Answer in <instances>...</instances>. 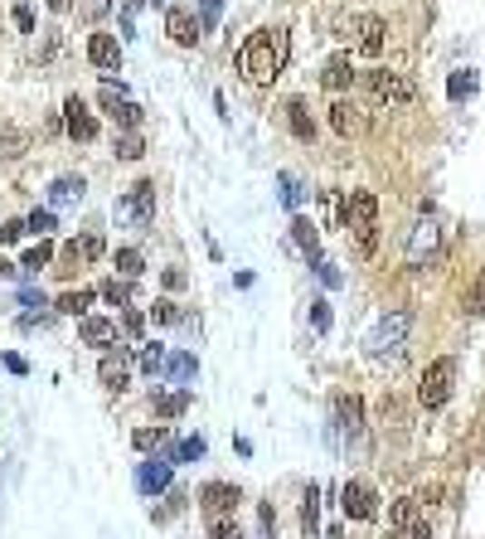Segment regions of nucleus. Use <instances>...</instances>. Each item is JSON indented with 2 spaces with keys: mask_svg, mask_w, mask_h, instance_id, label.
Listing matches in <instances>:
<instances>
[{
  "mask_svg": "<svg viewBox=\"0 0 485 539\" xmlns=\"http://www.w3.org/2000/svg\"><path fill=\"white\" fill-rule=\"evenodd\" d=\"M287 59H292V35L282 25H267V30L248 35V45L238 49V68L248 83H272L287 74Z\"/></svg>",
  "mask_w": 485,
  "mask_h": 539,
  "instance_id": "1",
  "label": "nucleus"
},
{
  "mask_svg": "<svg viewBox=\"0 0 485 539\" xmlns=\"http://www.w3.org/2000/svg\"><path fill=\"white\" fill-rule=\"evenodd\" d=\"M340 215H345V234L354 238V248L369 258V253L379 248V200L369 190H350V200L340 205Z\"/></svg>",
  "mask_w": 485,
  "mask_h": 539,
  "instance_id": "2",
  "label": "nucleus"
},
{
  "mask_svg": "<svg viewBox=\"0 0 485 539\" xmlns=\"http://www.w3.org/2000/svg\"><path fill=\"white\" fill-rule=\"evenodd\" d=\"M117 219L126 224V229H151V219H155V180H136V185L122 195Z\"/></svg>",
  "mask_w": 485,
  "mask_h": 539,
  "instance_id": "3",
  "label": "nucleus"
},
{
  "mask_svg": "<svg viewBox=\"0 0 485 539\" xmlns=\"http://www.w3.org/2000/svg\"><path fill=\"white\" fill-rule=\"evenodd\" d=\"M451 379H456V360L451 354H441V360H432L422 370V384H418V399H422V408H441L451 399Z\"/></svg>",
  "mask_w": 485,
  "mask_h": 539,
  "instance_id": "4",
  "label": "nucleus"
},
{
  "mask_svg": "<svg viewBox=\"0 0 485 539\" xmlns=\"http://www.w3.org/2000/svg\"><path fill=\"white\" fill-rule=\"evenodd\" d=\"M364 83H369V93H374V103H389V107H403V103H412V97H418L412 78L393 74V68H369Z\"/></svg>",
  "mask_w": 485,
  "mask_h": 539,
  "instance_id": "5",
  "label": "nucleus"
},
{
  "mask_svg": "<svg viewBox=\"0 0 485 539\" xmlns=\"http://www.w3.org/2000/svg\"><path fill=\"white\" fill-rule=\"evenodd\" d=\"M408 331H412V311H393V316H383L379 325H374V335H369V350L379 354H398L408 345Z\"/></svg>",
  "mask_w": 485,
  "mask_h": 539,
  "instance_id": "6",
  "label": "nucleus"
},
{
  "mask_svg": "<svg viewBox=\"0 0 485 539\" xmlns=\"http://www.w3.org/2000/svg\"><path fill=\"white\" fill-rule=\"evenodd\" d=\"M389 534L393 539H427L432 530H427V510L412 501V495H403V501L389 505Z\"/></svg>",
  "mask_w": 485,
  "mask_h": 539,
  "instance_id": "7",
  "label": "nucleus"
},
{
  "mask_svg": "<svg viewBox=\"0 0 485 539\" xmlns=\"http://www.w3.org/2000/svg\"><path fill=\"white\" fill-rule=\"evenodd\" d=\"M383 35H389V25H383L379 15H354L345 25V39L364 54V59H379V54H383Z\"/></svg>",
  "mask_w": 485,
  "mask_h": 539,
  "instance_id": "8",
  "label": "nucleus"
},
{
  "mask_svg": "<svg viewBox=\"0 0 485 539\" xmlns=\"http://www.w3.org/2000/svg\"><path fill=\"white\" fill-rule=\"evenodd\" d=\"M340 510H345L350 520H374L379 515V495L369 481H345L340 486Z\"/></svg>",
  "mask_w": 485,
  "mask_h": 539,
  "instance_id": "9",
  "label": "nucleus"
},
{
  "mask_svg": "<svg viewBox=\"0 0 485 539\" xmlns=\"http://www.w3.org/2000/svg\"><path fill=\"white\" fill-rule=\"evenodd\" d=\"M97 103L107 107V117L122 126V132H136L141 126V107L132 103V97H126L122 88H112V83H103V93H97Z\"/></svg>",
  "mask_w": 485,
  "mask_h": 539,
  "instance_id": "10",
  "label": "nucleus"
},
{
  "mask_svg": "<svg viewBox=\"0 0 485 539\" xmlns=\"http://www.w3.org/2000/svg\"><path fill=\"white\" fill-rule=\"evenodd\" d=\"M441 253V229L432 219H422L418 229H412V238H408V267H427Z\"/></svg>",
  "mask_w": 485,
  "mask_h": 539,
  "instance_id": "11",
  "label": "nucleus"
},
{
  "mask_svg": "<svg viewBox=\"0 0 485 539\" xmlns=\"http://www.w3.org/2000/svg\"><path fill=\"white\" fill-rule=\"evenodd\" d=\"M238 501H242V491L228 486V481H209V486L199 491V510H204V515H238Z\"/></svg>",
  "mask_w": 485,
  "mask_h": 539,
  "instance_id": "12",
  "label": "nucleus"
},
{
  "mask_svg": "<svg viewBox=\"0 0 485 539\" xmlns=\"http://www.w3.org/2000/svg\"><path fill=\"white\" fill-rule=\"evenodd\" d=\"M165 35L175 39L180 49H194L199 45V20H194V10H184V5H175V10H165Z\"/></svg>",
  "mask_w": 485,
  "mask_h": 539,
  "instance_id": "13",
  "label": "nucleus"
},
{
  "mask_svg": "<svg viewBox=\"0 0 485 539\" xmlns=\"http://www.w3.org/2000/svg\"><path fill=\"white\" fill-rule=\"evenodd\" d=\"M88 64L103 68V74H117V68H122V45H117V39H112L107 30L88 35Z\"/></svg>",
  "mask_w": 485,
  "mask_h": 539,
  "instance_id": "14",
  "label": "nucleus"
},
{
  "mask_svg": "<svg viewBox=\"0 0 485 539\" xmlns=\"http://www.w3.org/2000/svg\"><path fill=\"white\" fill-rule=\"evenodd\" d=\"M64 126H68V136H74V141H93L97 136V117L88 112V103H83L78 93L64 103Z\"/></svg>",
  "mask_w": 485,
  "mask_h": 539,
  "instance_id": "15",
  "label": "nucleus"
},
{
  "mask_svg": "<svg viewBox=\"0 0 485 539\" xmlns=\"http://www.w3.org/2000/svg\"><path fill=\"white\" fill-rule=\"evenodd\" d=\"M335 428L350 433V437H360V428H364V404H360V394H335Z\"/></svg>",
  "mask_w": 485,
  "mask_h": 539,
  "instance_id": "16",
  "label": "nucleus"
},
{
  "mask_svg": "<svg viewBox=\"0 0 485 539\" xmlns=\"http://www.w3.org/2000/svg\"><path fill=\"white\" fill-rule=\"evenodd\" d=\"M321 83L331 93H350L354 88V64H350V54H331L325 59V68H321Z\"/></svg>",
  "mask_w": 485,
  "mask_h": 539,
  "instance_id": "17",
  "label": "nucleus"
},
{
  "mask_svg": "<svg viewBox=\"0 0 485 539\" xmlns=\"http://www.w3.org/2000/svg\"><path fill=\"white\" fill-rule=\"evenodd\" d=\"M83 345L112 350V345H117V321H107V316H83Z\"/></svg>",
  "mask_w": 485,
  "mask_h": 539,
  "instance_id": "18",
  "label": "nucleus"
},
{
  "mask_svg": "<svg viewBox=\"0 0 485 539\" xmlns=\"http://www.w3.org/2000/svg\"><path fill=\"white\" fill-rule=\"evenodd\" d=\"M103 258V238L97 234H83V238H68L64 244V263H74V267H88Z\"/></svg>",
  "mask_w": 485,
  "mask_h": 539,
  "instance_id": "19",
  "label": "nucleus"
},
{
  "mask_svg": "<svg viewBox=\"0 0 485 539\" xmlns=\"http://www.w3.org/2000/svg\"><path fill=\"white\" fill-rule=\"evenodd\" d=\"M83 190H88V180H83V175H59V180L49 185V205H54V209L78 205V200H83Z\"/></svg>",
  "mask_w": 485,
  "mask_h": 539,
  "instance_id": "20",
  "label": "nucleus"
},
{
  "mask_svg": "<svg viewBox=\"0 0 485 539\" xmlns=\"http://www.w3.org/2000/svg\"><path fill=\"white\" fill-rule=\"evenodd\" d=\"M292 238H296V248H302L311 263L321 258V229H316V224H311L306 215H292Z\"/></svg>",
  "mask_w": 485,
  "mask_h": 539,
  "instance_id": "21",
  "label": "nucleus"
},
{
  "mask_svg": "<svg viewBox=\"0 0 485 539\" xmlns=\"http://www.w3.org/2000/svg\"><path fill=\"white\" fill-rule=\"evenodd\" d=\"M331 126L340 136H354L364 126V117H360V107H354L350 97H335V103H331Z\"/></svg>",
  "mask_w": 485,
  "mask_h": 539,
  "instance_id": "22",
  "label": "nucleus"
},
{
  "mask_svg": "<svg viewBox=\"0 0 485 539\" xmlns=\"http://www.w3.org/2000/svg\"><path fill=\"white\" fill-rule=\"evenodd\" d=\"M97 379L112 389V394H122L126 389V350H117V354H103V364H97Z\"/></svg>",
  "mask_w": 485,
  "mask_h": 539,
  "instance_id": "23",
  "label": "nucleus"
},
{
  "mask_svg": "<svg viewBox=\"0 0 485 539\" xmlns=\"http://www.w3.org/2000/svg\"><path fill=\"white\" fill-rule=\"evenodd\" d=\"M170 466H175V462H141V472H136L141 491H146V495L165 491V486H170Z\"/></svg>",
  "mask_w": 485,
  "mask_h": 539,
  "instance_id": "24",
  "label": "nucleus"
},
{
  "mask_svg": "<svg viewBox=\"0 0 485 539\" xmlns=\"http://www.w3.org/2000/svg\"><path fill=\"white\" fill-rule=\"evenodd\" d=\"M287 126H292L296 141H311V136H316V122H311V107L302 103V97H292V103H287Z\"/></svg>",
  "mask_w": 485,
  "mask_h": 539,
  "instance_id": "25",
  "label": "nucleus"
},
{
  "mask_svg": "<svg viewBox=\"0 0 485 539\" xmlns=\"http://www.w3.org/2000/svg\"><path fill=\"white\" fill-rule=\"evenodd\" d=\"M88 306H93V292H64L59 302H54V311H64V316H88Z\"/></svg>",
  "mask_w": 485,
  "mask_h": 539,
  "instance_id": "26",
  "label": "nucleus"
},
{
  "mask_svg": "<svg viewBox=\"0 0 485 539\" xmlns=\"http://www.w3.org/2000/svg\"><path fill=\"white\" fill-rule=\"evenodd\" d=\"M476 88H480V78L470 74V68H461V74H451V78H447L451 103H461V97H476Z\"/></svg>",
  "mask_w": 485,
  "mask_h": 539,
  "instance_id": "27",
  "label": "nucleus"
},
{
  "mask_svg": "<svg viewBox=\"0 0 485 539\" xmlns=\"http://www.w3.org/2000/svg\"><path fill=\"white\" fill-rule=\"evenodd\" d=\"M194 354H170L165 360V374H170V384H184V379H194Z\"/></svg>",
  "mask_w": 485,
  "mask_h": 539,
  "instance_id": "28",
  "label": "nucleus"
},
{
  "mask_svg": "<svg viewBox=\"0 0 485 539\" xmlns=\"http://www.w3.org/2000/svg\"><path fill=\"white\" fill-rule=\"evenodd\" d=\"M184 408H190V389H180V394H161V399H155V414H161V418H180Z\"/></svg>",
  "mask_w": 485,
  "mask_h": 539,
  "instance_id": "29",
  "label": "nucleus"
},
{
  "mask_svg": "<svg viewBox=\"0 0 485 539\" xmlns=\"http://www.w3.org/2000/svg\"><path fill=\"white\" fill-rule=\"evenodd\" d=\"M49 258H54V244H49V238H39V244L20 258V267H25V273H39V267H49Z\"/></svg>",
  "mask_w": 485,
  "mask_h": 539,
  "instance_id": "30",
  "label": "nucleus"
},
{
  "mask_svg": "<svg viewBox=\"0 0 485 539\" xmlns=\"http://www.w3.org/2000/svg\"><path fill=\"white\" fill-rule=\"evenodd\" d=\"M316 524H321V491L311 486V491H306V505H302V530L316 534Z\"/></svg>",
  "mask_w": 485,
  "mask_h": 539,
  "instance_id": "31",
  "label": "nucleus"
},
{
  "mask_svg": "<svg viewBox=\"0 0 485 539\" xmlns=\"http://www.w3.org/2000/svg\"><path fill=\"white\" fill-rule=\"evenodd\" d=\"M204 524H209V534H213V539H242L233 515H204Z\"/></svg>",
  "mask_w": 485,
  "mask_h": 539,
  "instance_id": "32",
  "label": "nucleus"
},
{
  "mask_svg": "<svg viewBox=\"0 0 485 539\" xmlns=\"http://www.w3.org/2000/svg\"><path fill=\"white\" fill-rule=\"evenodd\" d=\"M461 306L470 311V316H485V273L476 277V287H466V296H461Z\"/></svg>",
  "mask_w": 485,
  "mask_h": 539,
  "instance_id": "33",
  "label": "nucleus"
},
{
  "mask_svg": "<svg viewBox=\"0 0 485 539\" xmlns=\"http://www.w3.org/2000/svg\"><path fill=\"white\" fill-rule=\"evenodd\" d=\"M117 155L122 161H141V155H146V141H141L136 132H126V136H117Z\"/></svg>",
  "mask_w": 485,
  "mask_h": 539,
  "instance_id": "34",
  "label": "nucleus"
},
{
  "mask_svg": "<svg viewBox=\"0 0 485 539\" xmlns=\"http://www.w3.org/2000/svg\"><path fill=\"white\" fill-rule=\"evenodd\" d=\"M117 273H122V277H141V273H146V263H141L136 248H122V253H117Z\"/></svg>",
  "mask_w": 485,
  "mask_h": 539,
  "instance_id": "35",
  "label": "nucleus"
},
{
  "mask_svg": "<svg viewBox=\"0 0 485 539\" xmlns=\"http://www.w3.org/2000/svg\"><path fill=\"white\" fill-rule=\"evenodd\" d=\"M277 185H282V205H287V209L302 205V185H296V175H292V170H282V175H277Z\"/></svg>",
  "mask_w": 485,
  "mask_h": 539,
  "instance_id": "36",
  "label": "nucleus"
},
{
  "mask_svg": "<svg viewBox=\"0 0 485 539\" xmlns=\"http://www.w3.org/2000/svg\"><path fill=\"white\" fill-rule=\"evenodd\" d=\"M194 457H204V437H184V443L175 447V457H170V462H194Z\"/></svg>",
  "mask_w": 485,
  "mask_h": 539,
  "instance_id": "37",
  "label": "nucleus"
},
{
  "mask_svg": "<svg viewBox=\"0 0 485 539\" xmlns=\"http://www.w3.org/2000/svg\"><path fill=\"white\" fill-rule=\"evenodd\" d=\"M25 229H30V234H39V238H45V234L54 229V209H35V215H30V219H25Z\"/></svg>",
  "mask_w": 485,
  "mask_h": 539,
  "instance_id": "38",
  "label": "nucleus"
},
{
  "mask_svg": "<svg viewBox=\"0 0 485 539\" xmlns=\"http://www.w3.org/2000/svg\"><path fill=\"white\" fill-rule=\"evenodd\" d=\"M141 370H146V374L165 370V350L161 345H146V350H141Z\"/></svg>",
  "mask_w": 485,
  "mask_h": 539,
  "instance_id": "39",
  "label": "nucleus"
},
{
  "mask_svg": "<svg viewBox=\"0 0 485 539\" xmlns=\"http://www.w3.org/2000/svg\"><path fill=\"white\" fill-rule=\"evenodd\" d=\"M219 25V0H199V30H213Z\"/></svg>",
  "mask_w": 485,
  "mask_h": 539,
  "instance_id": "40",
  "label": "nucleus"
},
{
  "mask_svg": "<svg viewBox=\"0 0 485 539\" xmlns=\"http://www.w3.org/2000/svg\"><path fill=\"white\" fill-rule=\"evenodd\" d=\"M165 437H170V433H165V428H141V433H136V437H132V443H136V447H141V452H146V447H155V443H165Z\"/></svg>",
  "mask_w": 485,
  "mask_h": 539,
  "instance_id": "41",
  "label": "nucleus"
},
{
  "mask_svg": "<svg viewBox=\"0 0 485 539\" xmlns=\"http://www.w3.org/2000/svg\"><path fill=\"white\" fill-rule=\"evenodd\" d=\"M103 296H107V302H117V306H122V302H126V296H132V287H126V277H122V282H117V277H112V282H107V287H103Z\"/></svg>",
  "mask_w": 485,
  "mask_h": 539,
  "instance_id": "42",
  "label": "nucleus"
},
{
  "mask_svg": "<svg viewBox=\"0 0 485 539\" xmlns=\"http://www.w3.org/2000/svg\"><path fill=\"white\" fill-rule=\"evenodd\" d=\"M20 234H25V219H5V224H0V244H20Z\"/></svg>",
  "mask_w": 485,
  "mask_h": 539,
  "instance_id": "43",
  "label": "nucleus"
},
{
  "mask_svg": "<svg viewBox=\"0 0 485 539\" xmlns=\"http://www.w3.org/2000/svg\"><path fill=\"white\" fill-rule=\"evenodd\" d=\"M311 325H316V331H331V306L325 302H311Z\"/></svg>",
  "mask_w": 485,
  "mask_h": 539,
  "instance_id": "44",
  "label": "nucleus"
},
{
  "mask_svg": "<svg viewBox=\"0 0 485 539\" xmlns=\"http://www.w3.org/2000/svg\"><path fill=\"white\" fill-rule=\"evenodd\" d=\"M151 316H155V321H180V306H175V302H165V296H161V302L151 306Z\"/></svg>",
  "mask_w": 485,
  "mask_h": 539,
  "instance_id": "45",
  "label": "nucleus"
},
{
  "mask_svg": "<svg viewBox=\"0 0 485 539\" xmlns=\"http://www.w3.org/2000/svg\"><path fill=\"white\" fill-rule=\"evenodd\" d=\"M316 273H321V282H325V287H340V273H335V263L316 258Z\"/></svg>",
  "mask_w": 485,
  "mask_h": 539,
  "instance_id": "46",
  "label": "nucleus"
},
{
  "mask_svg": "<svg viewBox=\"0 0 485 539\" xmlns=\"http://www.w3.org/2000/svg\"><path fill=\"white\" fill-rule=\"evenodd\" d=\"M15 25H20L25 35H35V15H30V5H25V0L15 5Z\"/></svg>",
  "mask_w": 485,
  "mask_h": 539,
  "instance_id": "47",
  "label": "nucleus"
},
{
  "mask_svg": "<svg viewBox=\"0 0 485 539\" xmlns=\"http://www.w3.org/2000/svg\"><path fill=\"white\" fill-rule=\"evenodd\" d=\"M5 370H10V374H25L30 364H25V354H5Z\"/></svg>",
  "mask_w": 485,
  "mask_h": 539,
  "instance_id": "48",
  "label": "nucleus"
},
{
  "mask_svg": "<svg viewBox=\"0 0 485 539\" xmlns=\"http://www.w3.org/2000/svg\"><path fill=\"white\" fill-rule=\"evenodd\" d=\"M68 5H74V0H49V10H54V15H64Z\"/></svg>",
  "mask_w": 485,
  "mask_h": 539,
  "instance_id": "49",
  "label": "nucleus"
},
{
  "mask_svg": "<svg viewBox=\"0 0 485 539\" xmlns=\"http://www.w3.org/2000/svg\"><path fill=\"white\" fill-rule=\"evenodd\" d=\"M10 273H15V267H10L5 258H0V277H10Z\"/></svg>",
  "mask_w": 485,
  "mask_h": 539,
  "instance_id": "50",
  "label": "nucleus"
},
{
  "mask_svg": "<svg viewBox=\"0 0 485 539\" xmlns=\"http://www.w3.org/2000/svg\"><path fill=\"white\" fill-rule=\"evenodd\" d=\"M141 5H146V0H132V15H136V10H141Z\"/></svg>",
  "mask_w": 485,
  "mask_h": 539,
  "instance_id": "51",
  "label": "nucleus"
}]
</instances>
